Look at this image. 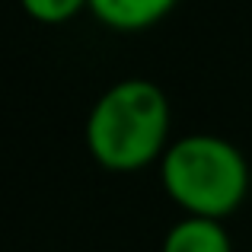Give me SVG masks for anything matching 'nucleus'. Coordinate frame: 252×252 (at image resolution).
Returning <instances> with one entry per match:
<instances>
[{
  "label": "nucleus",
  "mask_w": 252,
  "mask_h": 252,
  "mask_svg": "<svg viewBox=\"0 0 252 252\" xmlns=\"http://www.w3.org/2000/svg\"><path fill=\"white\" fill-rule=\"evenodd\" d=\"M23 13L42 26L70 23L80 10H86V0H19Z\"/></svg>",
  "instance_id": "obj_5"
},
{
  "label": "nucleus",
  "mask_w": 252,
  "mask_h": 252,
  "mask_svg": "<svg viewBox=\"0 0 252 252\" xmlns=\"http://www.w3.org/2000/svg\"><path fill=\"white\" fill-rule=\"evenodd\" d=\"M179 0H86V10L115 32H144L163 23Z\"/></svg>",
  "instance_id": "obj_3"
},
{
  "label": "nucleus",
  "mask_w": 252,
  "mask_h": 252,
  "mask_svg": "<svg viewBox=\"0 0 252 252\" xmlns=\"http://www.w3.org/2000/svg\"><path fill=\"white\" fill-rule=\"evenodd\" d=\"M160 182L185 217H230L249 191V163L236 144L217 134H182L160 160Z\"/></svg>",
  "instance_id": "obj_2"
},
{
  "label": "nucleus",
  "mask_w": 252,
  "mask_h": 252,
  "mask_svg": "<svg viewBox=\"0 0 252 252\" xmlns=\"http://www.w3.org/2000/svg\"><path fill=\"white\" fill-rule=\"evenodd\" d=\"M160 252H233L223 220L208 217H182L166 230Z\"/></svg>",
  "instance_id": "obj_4"
},
{
  "label": "nucleus",
  "mask_w": 252,
  "mask_h": 252,
  "mask_svg": "<svg viewBox=\"0 0 252 252\" xmlns=\"http://www.w3.org/2000/svg\"><path fill=\"white\" fill-rule=\"evenodd\" d=\"M169 147V99L154 80L112 83L86 115V150L109 172H137Z\"/></svg>",
  "instance_id": "obj_1"
}]
</instances>
